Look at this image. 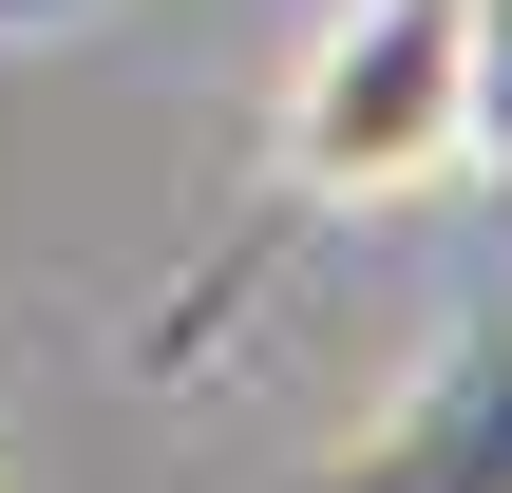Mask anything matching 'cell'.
Listing matches in <instances>:
<instances>
[{"label":"cell","instance_id":"2","mask_svg":"<svg viewBox=\"0 0 512 493\" xmlns=\"http://www.w3.org/2000/svg\"><path fill=\"white\" fill-rule=\"evenodd\" d=\"M304 493H512V323H475L342 475H304Z\"/></svg>","mask_w":512,"mask_h":493},{"label":"cell","instance_id":"3","mask_svg":"<svg viewBox=\"0 0 512 493\" xmlns=\"http://www.w3.org/2000/svg\"><path fill=\"white\" fill-rule=\"evenodd\" d=\"M456 171H512V0H456Z\"/></svg>","mask_w":512,"mask_h":493},{"label":"cell","instance_id":"1","mask_svg":"<svg viewBox=\"0 0 512 493\" xmlns=\"http://www.w3.org/2000/svg\"><path fill=\"white\" fill-rule=\"evenodd\" d=\"M456 171V0H342L285 76V190L304 209H418Z\"/></svg>","mask_w":512,"mask_h":493}]
</instances>
